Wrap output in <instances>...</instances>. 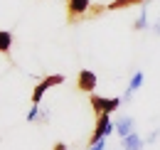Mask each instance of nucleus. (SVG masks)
<instances>
[{"label":"nucleus","instance_id":"3","mask_svg":"<svg viewBox=\"0 0 160 150\" xmlns=\"http://www.w3.org/2000/svg\"><path fill=\"white\" fill-rule=\"evenodd\" d=\"M121 103H123V98H116V96L113 98H106V96L91 94V108L96 111V116H101V113H113Z\"/></svg>","mask_w":160,"mask_h":150},{"label":"nucleus","instance_id":"7","mask_svg":"<svg viewBox=\"0 0 160 150\" xmlns=\"http://www.w3.org/2000/svg\"><path fill=\"white\" fill-rule=\"evenodd\" d=\"M113 126H116V133H118V138H126V135H131V133L136 131V121H133L131 116H123V118H118Z\"/></svg>","mask_w":160,"mask_h":150},{"label":"nucleus","instance_id":"6","mask_svg":"<svg viewBox=\"0 0 160 150\" xmlns=\"http://www.w3.org/2000/svg\"><path fill=\"white\" fill-rule=\"evenodd\" d=\"M143 81H145V74H143L140 69L133 72V74H131V81H128V89H126V94H123V101H131V98L136 96V91L143 86Z\"/></svg>","mask_w":160,"mask_h":150},{"label":"nucleus","instance_id":"14","mask_svg":"<svg viewBox=\"0 0 160 150\" xmlns=\"http://www.w3.org/2000/svg\"><path fill=\"white\" fill-rule=\"evenodd\" d=\"M153 35H155V37H160V20L153 25Z\"/></svg>","mask_w":160,"mask_h":150},{"label":"nucleus","instance_id":"15","mask_svg":"<svg viewBox=\"0 0 160 150\" xmlns=\"http://www.w3.org/2000/svg\"><path fill=\"white\" fill-rule=\"evenodd\" d=\"M52 150H67V145H64V143H57V145H54Z\"/></svg>","mask_w":160,"mask_h":150},{"label":"nucleus","instance_id":"13","mask_svg":"<svg viewBox=\"0 0 160 150\" xmlns=\"http://www.w3.org/2000/svg\"><path fill=\"white\" fill-rule=\"evenodd\" d=\"M37 121L47 123V121H49V111H47V108H42V111H40V118H37Z\"/></svg>","mask_w":160,"mask_h":150},{"label":"nucleus","instance_id":"10","mask_svg":"<svg viewBox=\"0 0 160 150\" xmlns=\"http://www.w3.org/2000/svg\"><path fill=\"white\" fill-rule=\"evenodd\" d=\"M10 47H12V32L0 30V54H10Z\"/></svg>","mask_w":160,"mask_h":150},{"label":"nucleus","instance_id":"12","mask_svg":"<svg viewBox=\"0 0 160 150\" xmlns=\"http://www.w3.org/2000/svg\"><path fill=\"white\" fill-rule=\"evenodd\" d=\"M89 150H106V138H103V140H99V143H94Z\"/></svg>","mask_w":160,"mask_h":150},{"label":"nucleus","instance_id":"2","mask_svg":"<svg viewBox=\"0 0 160 150\" xmlns=\"http://www.w3.org/2000/svg\"><path fill=\"white\" fill-rule=\"evenodd\" d=\"M111 133H116L113 121L108 118V113H101L99 121H96V131L91 133V140H89V145H94V143H99V140H103V138H108Z\"/></svg>","mask_w":160,"mask_h":150},{"label":"nucleus","instance_id":"9","mask_svg":"<svg viewBox=\"0 0 160 150\" xmlns=\"http://www.w3.org/2000/svg\"><path fill=\"white\" fill-rule=\"evenodd\" d=\"M148 27H150V18H148V8H145V2H143L138 18L133 22V30H136V32H143V30H148Z\"/></svg>","mask_w":160,"mask_h":150},{"label":"nucleus","instance_id":"1","mask_svg":"<svg viewBox=\"0 0 160 150\" xmlns=\"http://www.w3.org/2000/svg\"><path fill=\"white\" fill-rule=\"evenodd\" d=\"M64 84V76L62 74H49V76H44L40 84L35 86V91H32V103H40L42 98H44V94L52 89V86H62Z\"/></svg>","mask_w":160,"mask_h":150},{"label":"nucleus","instance_id":"11","mask_svg":"<svg viewBox=\"0 0 160 150\" xmlns=\"http://www.w3.org/2000/svg\"><path fill=\"white\" fill-rule=\"evenodd\" d=\"M40 103H32V108H30V111H27V123H35V121H37V118H40Z\"/></svg>","mask_w":160,"mask_h":150},{"label":"nucleus","instance_id":"8","mask_svg":"<svg viewBox=\"0 0 160 150\" xmlns=\"http://www.w3.org/2000/svg\"><path fill=\"white\" fill-rule=\"evenodd\" d=\"M143 145H145V140L136 131L131 133V135H126V138H121V148L123 150H143Z\"/></svg>","mask_w":160,"mask_h":150},{"label":"nucleus","instance_id":"4","mask_svg":"<svg viewBox=\"0 0 160 150\" xmlns=\"http://www.w3.org/2000/svg\"><path fill=\"white\" fill-rule=\"evenodd\" d=\"M89 8H91V0H67V18H69V22H77L79 18H84Z\"/></svg>","mask_w":160,"mask_h":150},{"label":"nucleus","instance_id":"5","mask_svg":"<svg viewBox=\"0 0 160 150\" xmlns=\"http://www.w3.org/2000/svg\"><path fill=\"white\" fill-rule=\"evenodd\" d=\"M77 89L84 91V94H94V89H96V74L91 69H81L77 74Z\"/></svg>","mask_w":160,"mask_h":150}]
</instances>
